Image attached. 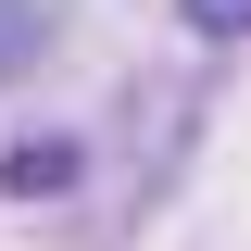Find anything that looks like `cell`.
I'll use <instances>...</instances> for the list:
<instances>
[{
  "label": "cell",
  "instance_id": "obj_1",
  "mask_svg": "<svg viewBox=\"0 0 251 251\" xmlns=\"http://www.w3.org/2000/svg\"><path fill=\"white\" fill-rule=\"evenodd\" d=\"M63 176H75L63 138H25V151H13V188H25V201H38V188H63Z\"/></svg>",
  "mask_w": 251,
  "mask_h": 251
}]
</instances>
